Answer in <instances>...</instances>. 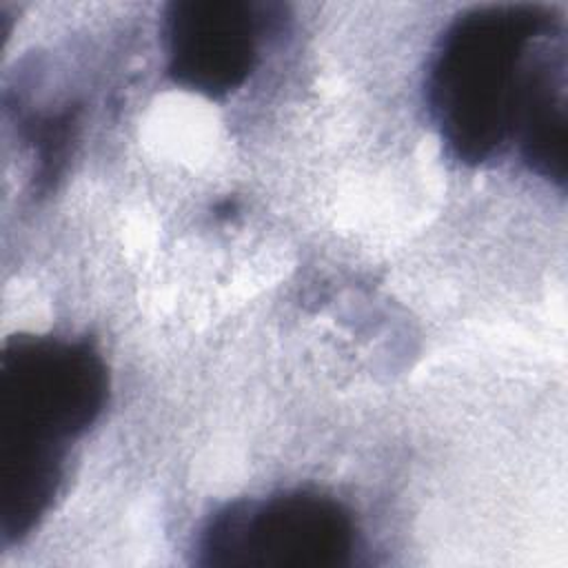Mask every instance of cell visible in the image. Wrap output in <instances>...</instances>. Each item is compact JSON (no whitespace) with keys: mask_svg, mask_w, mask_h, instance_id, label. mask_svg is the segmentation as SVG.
<instances>
[{"mask_svg":"<svg viewBox=\"0 0 568 568\" xmlns=\"http://www.w3.org/2000/svg\"><path fill=\"white\" fill-rule=\"evenodd\" d=\"M109 373L84 339L16 335L0 355V530L22 539L58 495L67 442L102 415Z\"/></svg>","mask_w":568,"mask_h":568,"instance_id":"1","label":"cell"},{"mask_svg":"<svg viewBox=\"0 0 568 568\" xmlns=\"http://www.w3.org/2000/svg\"><path fill=\"white\" fill-rule=\"evenodd\" d=\"M559 33V16L539 4L477 7L444 31L426 93L457 162L481 164L513 138L537 60Z\"/></svg>","mask_w":568,"mask_h":568,"instance_id":"2","label":"cell"},{"mask_svg":"<svg viewBox=\"0 0 568 568\" xmlns=\"http://www.w3.org/2000/svg\"><path fill=\"white\" fill-rule=\"evenodd\" d=\"M200 564L224 568H342L355 524L328 495L291 490L217 510L200 537Z\"/></svg>","mask_w":568,"mask_h":568,"instance_id":"3","label":"cell"},{"mask_svg":"<svg viewBox=\"0 0 568 568\" xmlns=\"http://www.w3.org/2000/svg\"><path fill=\"white\" fill-rule=\"evenodd\" d=\"M169 78L206 98L237 91L257 64L260 16L235 0L171 2L164 16Z\"/></svg>","mask_w":568,"mask_h":568,"instance_id":"4","label":"cell"},{"mask_svg":"<svg viewBox=\"0 0 568 568\" xmlns=\"http://www.w3.org/2000/svg\"><path fill=\"white\" fill-rule=\"evenodd\" d=\"M564 36L541 51L521 102L515 133L524 162L537 175L566 182V55Z\"/></svg>","mask_w":568,"mask_h":568,"instance_id":"5","label":"cell"},{"mask_svg":"<svg viewBox=\"0 0 568 568\" xmlns=\"http://www.w3.org/2000/svg\"><path fill=\"white\" fill-rule=\"evenodd\" d=\"M73 126H75L73 111H64L33 124L31 140L38 151V162H40L38 180L42 184H51V180L60 175L67 151H69Z\"/></svg>","mask_w":568,"mask_h":568,"instance_id":"6","label":"cell"}]
</instances>
